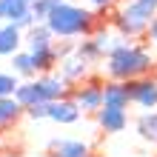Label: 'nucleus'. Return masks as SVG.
Segmentation results:
<instances>
[{
    "instance_id": "nucleus-8",
    "label": "nucleus",
    "mask_w": 157,
    "mask_h": 157,
    "mask_svg": "<svg viewBox=\"0 0 157 157\" xmlns=\"http://www.w3.org/2000/svg\"><path fill=\"white\" fill-rule=\"evenodd\" d=\"M77 114H80V109L75 103H52V109H49V117L57 120V123H75Z\"/></svg>"
},
{
    "instance_id": "nucleus-25",
    "label": "nucleus",
    "mask_w": 157,
    "mask_h": 157,
    "mask_svg": "<svg viewBox=\"0 0 157 157\" xmlns=\"http://www.w3.org/2000/svg\"><path fill=\"white\" fill-rule=\"evenodd\" d=\"M26 3H29V0H26Z\"/></svg>"
},
{
    "instance_id": "nucleus-20",
    "label": "nucleus",
    "mask_w": 157,
    "mask_h": 157,
    "mask_svg": "<svg viewBox=\"0 0 157 157\" xmlns=\"http://www.w3.org/2000/svg\"><path fill=\"white\" fill-rule=\"evenodd\" d=\"M83 69H86V63H83V60H66V66H63L66 77H75V75H80Z\"/></svg>"
},
{
    "instance_id": "nucleus-2",
    "label": "nucleus",
    "mask_w": 157,
    "mask_h": 157,
    "mask_svg": "<svg viewBox=\"0 0 157 157\" xmlns=\"http://www.w3.org/2000/svg\"><path fill=\"white\" fill-rule=\"evenodd\" d=\"M149 69V54L132 46H117V52L109 57V71L114 77H134Z\"/></svg>"
},
{
    "instance_id": "nucleus-6",
    "label": "nucleus",
    "mask_w": 157,
    "mask_h": 157,
    "mask_svg": "<svg viewBox=\"0 0 157 157\" xmlns=\"http://www.w3.org/2000/svg\"><path fill=\"white\" fill-rule=\"evenodd\" d=\"M128 86H123V83H109V86L103 89V103H106V109H123L128 106Z\"/></svg>"
},
{
    "instance_id": "nucleus-4",
    "label": "nucleus",
    "mask_w": 157,
    "mask_h": 157,
    "mask_svg": "<svg viewBox=\"0 0 157 157\" xmlns=\"http://www.w3.org/2000/svg\"><path fill=\"white\" fill-rule=\"evenodd\" d=\"M0 17H6V20H12V26H29L34 20L32 9L26 0H0Z\"/></svg>"
},
{
    "instance_id": "nucleus-11",
    "label": "nucleus",
    "mask_w": 157,
    "mask_h": 157,
    "mask_svg": "<svg viewBox=\"0 0 157 157\" xmlns=\"http://www.w3.org/2000/svg\"><path fill=\"white\" fill-rule=\"evenodd\" d=\"M37 91H40V100H43V103H52L54 97L63 94V83L57 77H43V80H37Z\"/></svg>"
},
{
    "instance_id": "nucleus-3",
    "label": "nucleus",
    "mask_w": 157,
    "mask_h": 157,
    "mask_svg": "<svg viewBox=\"0 0 157 157\" xmlns=\"http://www.w3.org/2000/svg\"><path fill=\"white\" fill-rule=\"evenodd\" d=\"M149 20H154V3L149 0H132L120 14V26L126 32H140Z\"/></svg>"
},
{
    "instance_id": "nucleus-7",
    "label": "nucleus",
    "mask_w": 157,
    "mask_h": 157,
    "mask_svg": "<svg viewBox=\"0 0 157 157\" xmlns=\"http://www.w3.org/2000/svg\"><path fill=\"white\" fill-rule=\"evenodd\" d=\"M100 126L106 132H123L126 128V112H120V109H103L100 112Z\"/></svg>"
},
{
    "instance_id": "nucleus-17",
    "label": "nucleus",
    "mask_w": 157,
    "mask_h": 157,
    "mask_svg": "<svg viewBox=\"0 0 157 157\" xmlns=\"http://www.w3.org/2000/svg\"><path fill=\"white\" fill-rule=\"evenodd\" d=\"M17 112H20V103L12 97H0V123H9V120H14Z\"/></svg>"
},
{
    "instance_id": "nucleus-15",
    "label": "nucleus",
    "mask_w": 157,
    "mask_h": 157,
    "mask_svg": "<svg viewBox=\"0 0 157 157\" xmlns=\"http://www.w3.org/2000/svg\"><path fill=\"white\" fill-rule=\"evenodd\" d=\"M49 29H37V32H32V37H29V49L32 54H43V52H52L49 49Z\"/></svg>"
},
{
    "instance_id": "nucleus-16",
    "label": "nucleus",
    "mask_w": 157,
    "mask_h": 157,
    "mask_svg": "<svg viewBox=\"0 0 157 157\" xmlns=\"http://www.w3.org/2000/svg\"><path fill=\"white\" fill-rule=\"evenodd\" d=\"M77 103L83 109H97L100 103H103V89H97V86H91L86 91H80V97H77Z\"/></svg>"
},
{
    "instance_id": "nucleus-19",
    "label": "nucleus",
    "mask_w": 157,
    "mask_h": 157,
    "mask_svg": "<svg viewBox=\"0 0 157 157\" xmlns=\"http://www.w3.org/2000/svg\"><path fill=\"white\" fill-rule=\"evenodd\" d=\"M17 86H20V83H17L12 75H0V97L14 94V91H17Z\"/></svg>"
},
{
    "instance_id": "nucleus-22",
    "label": "nucleus",
    "mask_w": 157,
    "mask_h": 157,
    "mask_svg": "<svg viewBox=\"0 0 157 157\" xmlns=\"http://www.w3.org/2000/svg\"><path fill=\"white\" fill-rule=\"evenodd\" d=\"M151 37L157 40V17H154V20H151Z\"/></svg>"
},
{
    "instance_id": "nucleus-23",
    "label": "nucleus",
    "mask_w": 157,
    "mask_h": 157,
    "mask_svg": "<svg viewBox=\"0 0 157 157\" xmlns=\"http://www.w3.org/2000/svg\"><path fill=\"white\" fill-rule=\"evenodd\" d=\"M91 3H109V0H91Z\"/></svg>"
},
{
    "instance_id": "nucleus-24",
    "label": "nucleus",
    "mask_w": 157,
    "mask_h": 157,
    "mask_svg": "<svg viewBox=\"0 0 157 157\" xmlns=\"http://www.w3.org/2000/svg\"><path fill=\"white\" fill-rule=\"evenodd\" d=\"M149 3H154V6H157V0H149Z\"/></svg>"
},
{
    "instance_id": "nucleus-14",
    "label": "nucleus",
    "mask_w": 157,
    "mask_h": 157,
    "mask_svg": "<svg viewBox=\"0 0 157 157\" xmlns=\"http://www.w3.org/2000/svg\"><path fill=\"white\" fill-rule=\"evenodd\" d=\"M63 6V0H34V6H32V14L37 17V20H49L54 9H60Z\"/></svg>"
},
{
    "instance_id": "nucleus-12",
    "label": "nucleus",
    "mask_w": 157,
    "mask_h": 157,
    "mask_svg": "<svg viewBox=\"0 0 157 157\" xmlns=\"http://www.w3.org/2000/svg\"><path fill=\"white\" fill-rule=\"evenodd\" d=\"M17 46H20L17 26H3V29H0V54H14Z\"/></svg>"
},
{
    "instance_id": "nucleus-10",
    "label": "nucleus",
    "mask_w": 157,
    "mask_h": 157,
    "mask_svg": "<svg viewBox=\"0 0 157 157\" xmlns=\"http://www.w3.org/2000/svg\"><path fill=\"white\" fill-rule=\"evenodd\" d=\"M14 100L20 106H37V103H43L40 100V91H37V83H23V86H17V91H14Z\"/></svg>"
},
{
    "instance_id": "nucleus-21",
    "label": "nucleus",
    "mask_w": 157,
    "mask_h": 157,
    "mask_svg": "<svg viewBox=\"0 0 157 157\" xmlns=\"http://www.w3.org/2000/svg\"><path fill=\"white\" fill-rule=\"evenodd\" d=\"M49 109H52V103H37L29 109V114L32 117H49Z\"/></svg>"
},
{
    "instance_id": "nucleus-1",
    "label": "nucleus",
    "mask_w": 157,
    "mask_h": 157,
    "mask_svg": "<svg viewBox=\"0 0 157 157\" xmlns=\"http://www.w3.org/2000/svg\"><path fill=\"white\" fill-rule=\"evenodd\" d=\"M89 12H83L77 6H69L63 3L60 9H54L52 17L46 23H49V32L52 34H60V37H71V34H80L83 29L89 26Z\"/></svg>"
},
{
    "instance_id": "nucleus-18",
    "label": "nucleus",
    "mask_w": 157,
    "mask_h": 157,
    "mask_svg": "<svg viewBox=\"0 0 157 157\" xmlns=\"http://www.w3.org/2000/svg\"><path fill=\"white\" fill-rule=\"evenodd\" d=\"M14 69L20 71V75H32V71H37V63H34L32 52L29 54H14Z\"/></svg>"
},
{
    "instance_id": "nucleus-5",
    "label": "nucleus",
    "mask_w": 157,
    "mask_h": 157,
    "mask_svg": "<svg viewBox=\"0 0 157 157\" xmlns=\"http://www.w3.org/2000/svg\"><path fill=\"white\" fill-rule=\"evenodd\" d=\"M128 97L137 100L143 109H154L157 106V83H151V80L128 83Z\"/></svg>"
},
{
    "instance_id": "nucleus-13",
    "label": "nucleus",
    "mask_w": 157,
    "mask_h": 157,
    "mask_svg": "<svg viewBox=\"0 0 157 157\" xmlns=\"http://www.w3.org/2000/svg\"><path fill=\"white\" fill-rule=\"evenodd\" d=\"M137 132H140L146 140L157 143V112H146L140 120H137Z\"/></svg>"
},
{
    "instance_id": "nucleus-9",
    "label": "nucleus",
    "mask_w": 157,
    "mask_h": 157,
    "mask_svg": "<svg viewBox=\"0 0 157 157\" xmlns=\"http://www.w3.org/2000/svg\"><path fill=\"white\" fill-rule=\"evenodd\" d=\"M52 149H54V157H86L89 154V149L80 140H60Z\"/></svg>"
}]
</instances>
